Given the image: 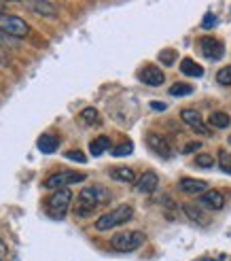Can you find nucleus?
Segmentation results:
<instances>
[{
  "mask_svg": "<svg viewBox=\"0 0 231 261\" xmlns=\"http://www.w3.org/2000/svg\"><path fill=\"white\" fill-rule=\"evenodd\" d=\"M89 151H92L94 158H100L102 153L110 151V138H108V136H98V138H94L92 142H89Z\"/></svg>",
  "mask_w": 231,
  "mask_h": 261,
  "instance_id": "18",
  "label": "nucleus"
},
{
  "mask_svg": "<svg viewBox=\"0 0 231 261\" xmlns=\"http://www.w3.org/2000/svg\"><path fill=\"white\" fill-rule=\"evenodd\" d=\"M110 178L112 180H119V182H127V185H132V182H136V172L132 170L130 166H114L108 170Z\"/></svg>",
  "mask_w": 231,
  "mask_h": 261,
  "instance_id": "15",
  "label": "nucleus"
},
{
  "mask_svg": "<svg viewBox=\"0 0 231 261\" xmlns=\"http://www.w3.org/2000/svg\"><path fill=\"white\" fill-rule=\"evenodd\" d=\"M147 236L142 231H119L110 238V246L119 253H132L145 244Z\"/></svg>",
  "mask_w": 231,
  "mask_h": 261,
  "instance_id": "5",
  "label": "nucleus"
},
{
  "mask_svg": "<svg viewBox=\"0 0 231 261\" xmlns=\"http://www.w3.org/2000/svg\"><path fill=\"white\" fill-rule=\"evenodd\" d=\"M70 204H72V191L70 189H57L49 195L45 200V208H47V215L53 217V219H64L70 211Z\"/></svg>",
  "mask_w": 231,
  "mask_h": 261,
  "instance_id": "3",
  "label": "nucleus"
},
{
  "mask_svg": "<svg viewBox=\"0 0 231 261\" xmlns=\"http://www.w3.org/2000/svg\"><path fill=\"white\" fill-rule=\"evenodd\" d=\"M7 253H9V251H7V244H5L3 240H0V261H5Z\"/></svg>",
  "mask_w": 231,
  "mask_h": 261,
  "instance_id": "32",
  "label": "nucleus"
},
{
  "mask_svg": "<svg viewBox=\"0 0 231 261\" xmlns=\"http://www.w3.org/2000/svg\"><path fill=\"white\" fill-rule=\"evenodd\" d=\"M193 94V87H191L189 83H176L170 87V96L174 98H181V96H191Z\"/></svg>",
  "mask_w": 231,
  "mask_h": 261,
  "instance_id": "22",
  "label": "nucleus"
},
{
  "mask_svg": "<svg viewBox=\"0 0 231 261\" xmlns=\"http://www.w3.org/2000/svg\"><path fill=\"white\" fill-rule=\"evenodd\" d=\"M138 79L142 81L149 87H161L165 81V74L159 66H153V64H147V66L138 72Z\"/></svg>",
  "mask_w": 231,
  "mask_h": 261,
  "instance_id": "10",
  "label": "nucleus"
},
{
  "mask_svg": "<svg viewBox=\"0 0 231 261\" xmlns=\"http://www.w3.org/2000/svg\"><path fill=\"white\" fill-rule=\"evenodd\" d=\"M132 219H134V208L130 204H121L117 208H112V211L104 213L100 219H96V229L98 231H110L114 227L130 223Z\"/></svg>",
  "mask_w": 231,
  "mask_h": 261,
  "instance_id": "2",
  "label": "nucleus"
},
{
  "mask_svg": "<svg viewBox=\"0 0 231 261\" xmlns=\"http://www.w3.org/2000/svg\"><path fill=\"white\" fill-rule=\"evenodd\" d=\"M212 25H216V17L212 15V13H206V17H204V21H201V28L204 30H210Z\"/></svg>",
  "mask_w": 231,
  "mask_h": 261,
  "instance_id": "29",
  "label": "nucleus"
},
{
  "mask_svg": "<svg viewBox=\"0 0 231 261\" xmlns=\"http://www.w3.org/2000/svg\"><path fill=\"white\" fill-rule=\"evenodd\" d=\"M178 189L189 195H201L204 191H208V182L201 178H181L178 180Z\"/></svg>",
  "mask_w": 231,
  "mask_h": 261,
  "instance_id": "13",
  "label": "nucleus"
},
{
  "mask_svg": "<svg viewBox=\"0 0 231 261\" xmlns=\"http://www.w3.org/2000/svg\"><path fill=\"white\" fill-rule=\"evenodd\" d=\"M0 32L11 38H25L30 34V23L13 13H0Z\"/></svg>",
  "mask_w": 231,
  "mask_h": 261,
  "instance_id": "4",
  "label": "nucleus"
},
{
  "mask_svg": "<svg viewBox=\"0 0 231 261\" xmlns=\"http://www.w3.org/2000/svg\"><path fill=\"white\" fill-rule=\"evenodd\" d=\"M181 119H183L191 129H195L197 134L206 136V138H210V136H212V129H210L206 123H204L201 115H199L197 111H193V109H183V111H181Z\"/></svg>",
  "mask_w": 231,
  "mask_h": 261,
  "instance_id": "9",
  "label": "nucleus"
},
{
  "mask_svg": "<svg viewBox=\"0 0 231 261\" xmlns=\"http://www.w3.org/2000/svg\"><path fill=\"white\" fill-rule=\"evenodd\" d=\"M214 164H216V160L212 158V155H208V153H199L195 158V166L197 168H212Z\"/></svg>",
  "mask_w": 231,
  "mask_h": 261,
  "instance_id": "26",
  "label": "nucleus"
},
{
  "mask_svg": "<svg viewBox=\"0 0 231 261\" xmlns=\"http://www.w3.org/2000/svg\"><path fill=\"white\" fill-rule=\"evenodd\" d=\"M60 142H62V140H60V136H57V134H43L41 138H38L36 147H38V151H41V153L51 155V153H55V151H57Z\"/></svg>",
  "mask_w": 231,
  "mask_h": 261,
  "instance_id": "17",
  "label": "nucleus"
},
{
  "mask_svg": "<svg viewBox=\"0 0 231 261\" xmlns=\"http://www.w3.org/2000/svg\"><path fill=\"white\" fill-rule=\"evenodd\" d=\"M216 83L231 85V66H223L219 72H216Z\"/></svg>",
  "mask_w": 231,
  "mask_h": 261,
  "instance_id": "27",
  "label": "nucleus"
},
{
  "mask_svg": "<svg viewBox=\"0 0 231 261\" xmlns=\"http://www.w3.org/2000/svg\"><path fill=\"white\" fill-rule=\"evenodd\" d=\"M147 147H149L153 153H155V155L163 158V160L174 158V147H172V142L165 138L163 134L149 132V134H147Z\"/></svg>",
  "mask_w": 231,
  "mask_h": 261,
  "instance_id": "7",
  "label": "nucleus"
},
{
  "mask_svg": "<svg viewBox=\"0 0 231 261\" xmlns=\"http://www.w3.org/2000/svg\"><path fill=\"white\" fill-rule=\"evenodd\" d=\"M195 149H201V142L199 140H191V142H187V145L183 147V153L187 155V153H193Z\"/></svg>",
  "mask_w": 231,
  "mask_h": 261,
  "instance_id": "30",
  "label": "nucleus"
},
{
  "mask_svg": "<svg viewBox=\"0 0 231 261\" xmlns=\"http://www.w3.org/2000/svg\"><path fill=\"white\" fill-rule=\"evenodd\" d=\"M157 187H159V176L155 172H145L138 178V185H136L140 193H153V191H157Z\"/></svg>",
  "mask_w": 231,
  "mask_h": 261,
  "instance_id": "16",
  "label": "nucleus"
},
{
  "mask_svg": "<svg viewBox=\"0 0 231 261\" xmlns=\"http://www.w3.org/2000/svg\"><path fill=\"white\" fill-rule=\"evenodd\" d=\"M110 200V191L102 185H89V187H83L76 195V204H74V215L76 217H89L94 215L100 206H104L106 202Z\"/></svg>",
  "mask_w": 231,
  "mask_h": 261,
  "instance_id": "1",
  "label": "nucleus"
},
{
  "mask_svg": "<svg viewBox=\"0 0 231 261\" xmlns=\"http://www.w3.org/2000/svg\"><path fill=\"white\" fill-rule=\"evenodd\" d=\"M199 49H201L204 58H208L212 62L221 60L225 56V45L219 41V38H214V36H201L199 38Z\"/></svg>",
  "mask_w": 231,
  "mask_h": 261,
  "instance_id": "8",
  "label": "nucleus"
},
{
  "mask_svg": "<svg viewBox=\"0 0 231 261\" xmlns=\"http://www.w3.org/2000/svg\"><path fill=\"white\" fill-rule=\"evenodd\" d=\"M183 211H185V215L193 221V223H197V225H201V227H206V225H210V217H208V213L204 211V208L197 204V202H187L185 206H183Z\"/></svg>",
  "mask_w": 231,
  "mask_h": 261,
  "instance_id": "12",
  "label": "nucleus"
},
{
  "mask_svg": "<svg viewBox=\"0 0 231 261\" xmlns=\"http://www.w3.org/2000/svg\"><path fill=\"white\" fill-rule=\"evenodd\" d=\"M199 261H212V259H199Z\"/></svg>",
  "mask_w": 231,
  "mask_h": 261,
  "instance_id": "34",
  "label": "nucleus"
},
{
  "mask_svg": "<svg viewBox=\"0 0 231 261\" xmlns=\"http://www.w3.org/2000/svg\"><path fill=\"white\" fill-rule=\"evenodd\" d=\"M25 7H28L32 13H36V15H41V17H55L57 15V7L53 3H47V0H38V3H25Z\"/></svg>",
  "mask_w": 231,
  "mask_h": 261,
  "instance_id": "14",
  "label": "nucleus"
},
{
  "mask_svg": "<svg viewBox=\"0 0 231 261\" xmlns=\"http://www.w3.org/2000/svg\"><path fill=\"white\" fill-rule=\"evenodd\" d=\"M208 125H210V129H212V127L225 129V127L231 125V117H229L227 113H223V111H216V113H212V115L208 117Z\"/></svg>",
  "mask_w": 231,
  "mask_h": 261,
  "instance_id": "19",
  "label": "nucleus"
},
{
  "mask_svg": "<svg viewBox=\"0 0 231 261\" xmlns=\"http://www.w3.org/2000/svg\"><path fill=\"white\" fill-rule=\"evenodd\" d=\"M132 151H134V145H132L130 140H125V142H121V145L114 147L110 153L114 155V158H125V155H130Z\"/></svg>",
  "mask_w": 231,
  "mask_h": 261,
  "instance_id": "24",
  "label": "nucleus"
},
{
  "mask_svg": "<svg viewBox=\"0 0 231 261\" xmlns=\"http://www.w3.org/2000/svg\"><path fill=\"white\" fill-rule=\"evenodd\" d=\"M181 72L187 74V76H201V74H204V68L199 66L195 60L183 58V62H181Z\"/></svg>",
  "mask_w": 231,
  "mask_h": 261,
  "instance_id": "20",
  "label": "nucleus"
},
{
  "mask_svg": "<svg viewBox=\"0 0 231 261\" xmlns=\"http://www.w3.org/2000/svg\"><path fill=\"white\" fill-rule=\"evenodd\" d=\"M66 160L70 162H79V164H85L87 158H85V153H81L79 149H72V151H66Z\"/></svg>",
  "mask_w": 231,
  "mask_h": 261,
  "instance_id": "28",
  "label": "nucleus"
},
{
  "mask_svg": "<svg viewBox=\"0 0 231 261\" xmlns=\"http://www.w3.org/2000/svg\"><path fill=\"white\" fill-rule=\"evenodd\" d=\"M0 66H9V56L3 47H0Z\"/></svg>",
  "mask_w": 231,
  "mask_h": 261,
  "instance_id": "31",
  "label": "nucleus"
},
{
  "mask_svg": "<svg viewBox=\"0 0 231 261\" xmlns=\"http://www.w3.org/2000/svg\"><path fill=\"white\" fill-rule=\"evenodd\" d=\"M87 176L83 172H74V170H62L55 172L45 178L43 187L51 189V191H57V189H68V185H76V182H83Z\"/></svg>",
  "mask_w": 231,
  "mask_h": 261,
  "instance_id": "6",
  "label": "nucleus"
},
{
  "mask_svg": "<svg viewBox=\"0 0 231 261\" xmlns=\"http://www.w3.org/2000/svg\"><path fill=\"white\" fill-rule=\"evenodd\" d=\"M219 164H221V170H223L225 174H231V155H229L225 149L219 151Z\"/></svg>",
  "mask_w": 231,
  "mask_h": 261,
  "instance_id": "25",
  "label": "nucleus"
},
{
  "mask_svg": "<svg viewBox=\"0 0 231 261\" xmlns=\"http://www.w3.org/2000/svg\"><path fill=\"white\" fill-rule=\"evenodd\" d=\"M79 117H81V121H83L85 125H89V127H94V125H100V123H102L100 113H98V109H94V107L83 109Z\"/></svg>",
  "mask_w": 231,
  "mask_h": 261,
  "instance_id": "21",
  "label": "nucleus"
},
{
  "mask_svg": "<svg viewBox=\"0 0 231 261\" xmlns=\"http://www.w3.org/2000/svg\"><path fill=\"white\" fill-rule=\"evenodd\" d=\"M197 204L201 208H208V211H223L225 208V195L219 189H208L199 195Z\"/></svg>",
  "mask_w": 231,
  "mask_h": 261,
  "instance_id": "11",
  "label": "nucleus"
},
{
  "mask_svg": "<svg viewBox=\"0 0 231 261\" xmlns=\"http://www.w3.org/2000/svg\"><path fill=\"white\" fill-rule=\"evenodd\" d=\"M157 58H159V62L163 64V66H174V62H176V51H174V49H161Z\"/></svg>",
  "mask_w": 231,
  "mask_h": 261,
  "instance_id": "23",
  "label": "nucleus"
},
{
  "mask_svg": "<svg viewBox=\"0 0 231 261\" xmlns=\"http://www.w3.org/2000/svg\"><path fill=\"white\" fill-rule=\"evenodd\" d=\"M151 107H153V109H155V111H165V104H159V102H153V104H151Z\"/></svg>",
  "mask_w": 231,
  "mask_h": 261,
  "instance_id": "33",
  "label": "nucleus"
}]
</instances>
